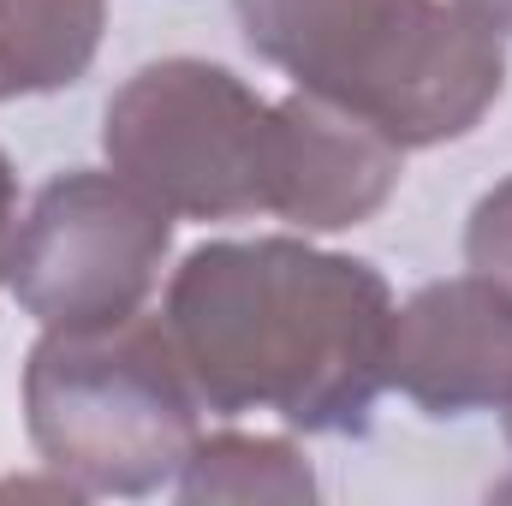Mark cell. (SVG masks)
<instances>
[{
    "instance_id": "6da1fadb",
    "label": "cell",
    "mask_w": 512,
    "mask_h": 506,
    "mask_svg": "<svg viewBox=\"0 0 512 506\" xmlns=\"http://www.w3.org/2000/svg\"><path fill=\"white\" fill-rule=\"evenodd\" d=\"M203 405L268 411L304 435H364L387 387L393 292L298 239H215L167 280L161 310Z\"/></svg>"
},
{
    "instance_id": "7a4b0ae2",
    "label": "cell",
    "mask_w": 512,
    "mask_h": 506,
    "mask_svg": "<svg viewBox=\"0 0 512 506\" xmlns=\"http://www.w3.org/2000/svg\"><path fill=\"white\" fill-rule=\"evenodd\" d=\"M245 42L304 96L399 149L453 143L501 102L507 48L459 0H233Z\"/></svg>"
},
{
    "instance_id": "3957f363",
    "label": "cell",
    "mask_w": 512,
    "mask_h": 506,
    "mask_svg": "<svg viewBox=\"0 0 512 506\" xmlns=\"http://www.w3.org/2000/svg\"><path fill=\"white\" fill-rule=\"evenodd\" d=\"M203 393L161 316L48 328L24 364V423L78 495H155L203 441Z\"/></svg>"
},
{
    "instance_id": "277c9868",
    "label": "cell",
    "mask_w": 512,
    "mask_h": 506,
    "mask_svg": "<svg viewBox=\"0 0 512 506\" xmlns=\"http://www.w3.org/2000/svg\"><path fill=\"white\" fill-rule=\"evenodd\" d=\"M292 108L262 102L215 60H149L102 114L108 167L149 191L173 221L274 215L286 191Z\"/></svg>"
},
{
    "instance_id": "5b68a950",
    "label": "cell",
    "mask_w": 512,
    "mask_h": 506,
    "mask_svg": "<svg viewBox=\"0 0 512 506\" xmlns=\"http://www.w3.org/2000/svg\"><path fill=\"white\" fill-rule=\"evenodd\" d=\"M173 251V215L120 173H60L12 221L6 292L42 328L137 316Z\"/></svg>"
},
{
    "instance_id": "8992f818",
    "label": "cell",
    "mask_w": 512,
    "mask_h": 506,
    "mask_svg": "<svg viewBox=\"0 0 512 506\" xmlns=\"http://www.w3.org/2000/svg\"><path fill=\"white\" fill-rule=\"evenodd\" d=\"M387 387L423 417L501 411L512 399V292L477 268L411 292L393 310Z\"/></svg>"
},
{
    "instance_id": "52a82bcc",
    "label": "cell",
    "mask_w": 512,
    "mask_h": 506,
    "mask_svg": "<svg viewBox=\"0 0 512 506\" xmlns=\"http://www.w3.org/2000/svg\"><path fill=\"white\" fill-rule=\"evenodd\" d=\"M108 0H0V102L66 90L102 48Z\"/></svg>"
},
{
    "instance_id": "ba28073f",
    "label": "cell",
    "mask_w": 512,
    "mask_h": 506,
    "mask_svg": "<svg viewBox=\"0 0 512 506\" xmlns=\"http://www.w3.org/2000/svg\"><path fill=\"white\" fill-rule=\"evenodd\" d=\"M185 501H310L316 477L298 447L274 435H209L179 471Z\"/></svg>"
},
{
    "instance_id": "9c48e42d",
    "label": "cell",
    "mask_w": 512,
    "mask_h": 506,
    "mask_svg": "<svg viewBox=\"0 0 512 506\" xmlns=\"http://www.w3.org/2000/svg\"><path fill=\"white\" fill-rule=\"evenodd\" d=\"M465 262L477 274H489L495 286L512 292V179H501L477 209H471V227H465Z\"/></svg>"
},
{
    "instance_id": "30bf717a",
    "label": "cell",
    "mask_w": 512,
    "mask_h": 506,
    "mask_svg": "<svg viewBox=\"0 0 512 506\" xmlns=\"http://www.w3.org/2000/svg\"><path fill=\"white\" fill-rule=\"evenodd\" d=\"M12 191L18 179H12V161L0 155V286H6V245H12Z\"/></svg>"
},
{
    "instance_id": "8fae6325",
    "label": "cell",
    "mask_w": 512,
    "mask_h": 506,
    "mask_svg": "<svg viewBox=\"0 0 512 506\" xmlns=\"http://www.w3.org/2000/svg\"><path fill=\"white\" fill-rule=\"evenodd\" d=\"M477 24H489L495 36H512V0H459Z\"/></svg>"
},
{
    "instance_id": "7c38bea8",
    "label": "cell",
    "mask_w": 512,
    "mask_h": 506,
    "mask_svg": "<svg viewBox=\"0 0 512 506\" xmlns=\"http://www.w3.org/2000/svg\"><path fill=\"white\" fill-rule=\"evenodd\" d=\"M501 411H507V441H512V399H507V405H501Z\"/></svg>"
}]
</instances>
